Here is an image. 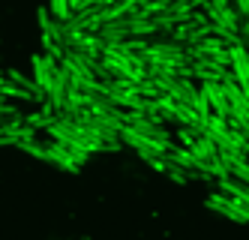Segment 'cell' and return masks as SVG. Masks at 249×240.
<instances>
[{
    "mask_svg": "<svg viewBox=\"0 0 249 240\" xmlns=\"http://www.w3.org/2000/svg\"><path fill=\"white\" fill-rule=\"evenodd\" d=\"M204 204L213 210V213H219V216H228V219H234V222H249V204L246 201H240L237 195H228V192H213L204 198Z\"/></svg>",
    "mask_w": 249,
    "mask_h": 240,
    "instance_id": "1",
    "label": "cell"
},
{
    "mask_svg": "<svg viewBox=\"0 0 249 240\" xmlns=\"http://www.w3.org/2000/svg\"><path fill=\"white\" fill-rule=\"evenodd\" d=\"M57 57H51V54H33V78H36V84L45 90V96H48V90L51 84H54V69H57Z\"/></svg>",
    "mask_w": 249,
    "mask_h": 240,
    "instance_id": "2",
    "label": "cell"
},
{
    "mask_svg": "<svg viewBox=\"0 0 249 240\" xmlns=\"http://www.w3.org/2000/svg\"><path fill=\"white\" fill-rule=\"evenodd\" d=\"M201 90H204V96H207V102H210V111H216V114H222V117L231 114V102H228V93H225L222 81L204 78V81H201Z\"/></svg>",
    "mask_w": 249,
    "mask_h": 240,
    "instance_id": "3",
    "label": "cell"
},
{
    "mask_svg": "<svg viewBox=\"0 0 249 240\" xmlns=\"http://www.w3.org/2000/svg\"><path fill=\"white\" fill-rule=\"evenodd\" d=\"M0 96H3V99H24V102H39L33 90H27V87H21V84H15V81H9V78H0Z\"/></svg>",
    "mask_w": 249,
    "mask_h": 240,
    "instance_id": "4",
    "label": "cell"
},
{
    "mask_svg": "<svg viewBox=\"0 0 249 240\" xmlns=\"http://www.w3.org/2000/svg\"><path fill=\"white\" fill-rule=\"evenodd\" d=\"M213 183H216V186H219L222 192H228V195H237L240 201H246V204H249V183H243V180H237V177H231V174H225V177H216Z\"/></svg>",
    "mask_w": 249,
    "mask_h": 240,
    "instance_id": "5",
    "label": "cell"
},
{
    "mask_svg": "<svg viewBox=\"0 0 249 240\" xmlns=\"http://www.w3.org/2000/svg\"><path fill=\"white\" fill-rule=\"evenodd\" d=\"M51 15L57 18V21H69L72 18V6H69V0H51Z\"/></svg>",
    "mask_w": 249,
    "mask_h": 240,
    "instance_id": "6",
    "label": "cell"
},
{
    "mask_svg": "<svg viewBox=\"0 0 249 240\" xmlns=\"http://www.w3.org/2000/svg\"><path fill=\"white\" fill-rule=\"evenodd\" d=\"M234 9L240 15H249V0H234Z\"/></svg>",
    "mask_w": 249,
    "mask_h": 240,
    "instance_id": "7",
    "label": "cell"
},
{
    "mask_svg": "<svg viewBox=\"0 0 249 240\" xmlns=\"http://www.w3.org/2000/svg\"><path fill=\"white\" fill-rule=\"evenodd\" d=\"M69 6H72V15H75V12L84 6V0H69Z\"/></svg>",
    "mask_w": 249,
    "mask_h": 240,
    "instance_id": "8",
    "label": "cell"
}]
</instances>
